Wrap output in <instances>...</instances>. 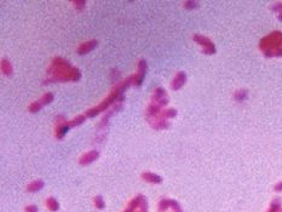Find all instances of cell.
<instances>
[{
	"label": "cell",
	"instance_id": "d6986e66",
	"mask_svg": "<svg viewBox=\"0 0 282 212\" xmlns=\"http://www.w3.org/2000/svg\"><path fill=\"white\" fill-rule=\"evenodd\" d=\"M74 5L76 6V9H78V10H81V9H82V7L86 5V1H75V3H74Z\"/></svg>",
	"mask_w": 282,
	"mask_h": 212
},
{
	"label": "cell",
	"instance_id": "52a82bcc",
	"mask_svg": "<svg viewBox=\"0 0 282 212\" xmlns=\"http://www.w3.org/2000/svg\"><path fill=\"white\" fill-rule=\"evenodd\" d=\"M150 124H151V126L155 127V129H165V127H168V125H170L168 121H166L165 119H161V118H159L156 121L150 123Z\"/></svg>",
	"mask_w": 282,
	"mask_h": 212
},
{
	"label": "cell",
	"instance_id": "7a4b0ae2",
	"mask_svg": "<svg viewBox=\"0 0 282 212\" xmlns=\"http://www.w3.org/2000/svg\"><path fill=\"white\" fill-rule=\"evenodd\" d=\"M138 74L131 77L132 78V83L134 85H139L140 83L143 81L144 79V75H145V72H147V62L144 60H140L139 63H138Z\"/></svg>",
	"mask_w": 282,
	"mask_h": 212
},
{
	"label": "cell",
	"instance_id": "ffe728a7",
	"mask_svg": "<svg viewBox=\"0 0 282 212\" xmlns=\"http://www.w3.org/2000/svg\"><path fill=\"white\" fill-rule=\"evenodd\" d=\"M97 206H98V207H103V204H102V201H101V198H97Z\"/></svg>",
	"mask_w": 282,
	"mask_h": 212
},
{
	"label": "cell",
	"instance_id": "277c9868",
	"mask_svg": "<svg viewBox=\"0 0 282 212\" xmlns=\"http://www.w3.org/2000/svg\"><path fill=\"white\" fill-rule=\"evenodd\" d=\"M185 73H183V72H179L177 75H176V78L173 79V81H172V89L173 90H178L184 83H185Z\"/></svg>",
	"mask_w": 282,
	"mask_h": 212
},
{
	"label": "cell",
	"instance_id": "8992f818",
	"mask_svg": "<svg viewBox=\"0 0 282 212\" xmlns=\"http://www.w3.org/2000/svg\"><path fill=\"white\" fill-rule=\"evenodd\" d=\"M69 123H62V124H58V127H57V137L58 138H62L64 135H65V132L68 131V129H69Z\"/></svg>",
	"mask_w": 282,
	"mask_h": 212
},
{
	"label": "cell",
	"instance_id": "7402d4cb",
	"mask_svg": "<svg viewBox=\"0 0 282 212\" xmlns=\"http://www.w3.org/2000/svg\"><path fill=\"white\" fill-rule=\"evenodd\" d=\"M27 210H28L29 212H36V208H35V207H33V206H32V207H28Z\"/></svg>",
	"mask_w": 282,
	"mask_h": 212
},
{
	"label": "cell",
	"instance_id": "5bb4252c",
	"mask_svg": "<svg viewBox=\"0 0 282 212\" xmlns=\"http://www.w3.org/2000/svg\"><path fill=\"white\" fill-rule=\"evenodd\" d=\"M40 109H41V102H34L29 106V112H32V113H36Z\"/></svg>",
	"mask_w": 282,
	"mask_h": 212
},
{
	"label": "cell",
	"instance_id": "5b68a950",
	"mask_svg": "<svg viewBox=\"0 0 282 212\" xmlns=\"http://www.w3.org/2000/svg\"><path fill=\"white\" fill-rule=\"evenodd\" d=\"M163 98H166V91L163 90L162 87H157V89L155 90V92H154L153 102L156 103V102H159V101H161V100H163Z\"/></svg>",
	"mask_w": 282,
	"mask_h": 212
},
{
	"label": "cell",
	"instance_id": "44dd1931",
	"mask_svg": "<svg viewBox=\"0 0 282 212\" xmlns=\"http://www.w3.org/2000/svg\"><path fill=\"white\" fill-rule=\"evenodd\" d=\"M194 5H196V3H185V6L188 7V6H189V7H193Z\"/></svg>",
	"mask_w": 282,
	"mask_h": 212
},
{
	"label": "cell",
	"instance_id": "ba28073f",
	"mask_svg": "<svg viewBox=\"0 0 282 212\" xmlns=\"http://www.w3.org/2000/svg\"><path fill=\"white\" fill-rule=\"evenodd\" d=\"M1 68H3V73L5 75H11L12 74V67H11V63L7 60H3Z\"/></svg>",
	"mask_w": 282,
	"mask_h": 212
},
{
	"label": "cell",
	"instance_id": "9c48e42d",
	"mask_svg": "<svg viewBox=\"0 0 282 212\" xmlns=\"http://www.w3.org/2000/svg\"><path fill=\"white\" fill-rule=\"evenodd\" d=\"M176 115H177V110L173 109V108H170V109H166V110L161 112L160 118H161V119H167V118H174Z\"/></svg>",
	"mask_w": 282,
	"mask_h": 212
},
{
	"label": "cell",
	"instance_id": "6da1fadb",
	"mask_svg": "<svg viewBox=\"0 0 282 212\" xmlns=\"http://www.w3.org/2000/svg\"><path fill=\"white\" fill-rule=\"evenodd\" d=\"M47 73L53 77L52 80H79L81 74L76 68H73L67 61L62 60L61 57H56L53 60V63L51 68L47 70Z\"/></svg>",
	"mask_w": 282,
	"mask_h": 212
},
{
	"label": "cell",
	"instance_id": "7c38bea8",
	"mask_svg": "<svg viewBox=\"0 0 282 212\" xmlns=\"http://www.w3.org/2000/svg\"><path fill=\"white\" fill-rule=\"evenodd\" d=\"M53 101V95L51 92H47V93H45V95L42 96V98H41V104H49V103H51Z\"/></svg>",
	"mask_w": 282,
	"mask_h": 212
},
{
	"label": "cell",
	"instance_id": "e0dca14e",
	"mask_svg": "<svg viewBox=\"0 0 282 212\" xmlns=\"http://www.w3.org/2000/svg\"><path fill=\"white\" fill-rule=\"evenodd\" d=\"M49 206H50V208H51V210H56V208L58 207L57 202H56L53 199H50V200H49Z\"/></svg>",
	"mask_w": 282,
	"mask_h": 212
},
{
	"label": "cell",
	"instance_id": "9a60e30c",
	"mask_svg": "<svg viewBox=\"0 0 282 212\" xmlns=\"http://www.w3.org/2000/svg\"><path fill=\"white\" fill-rule=\"evenodd\" d=\"M98 113H99V110H98L97 108H92V109H88V110H87L86 115H87L88 118H93V116H96Z\"/></svg>",
	"mask_w": 282,
	"mask_h": 212
},
{
	"label": "cell",
	"instance_id": "4fadbf2b",
	"mask_svg": "<svg viewBox=\"0 0 282 212\" xmlns=\"http://www.w3.org/2000/svg\"><path fill=\"white\" fill-rule=\"evenodd\" d=\"M85 121V115H79L78 118H75L74 120H72L69 123V125L70 126H76V125H80L81 123H84Z\"/></svg>",
	"mask_w": 282,
	"mask_h": 212
},
{
	"label": "cell",
	"instance_id": "8fae6325",
	"mask_svg": "<svg viewBox=\"0 0 282 212\" xmlns=\"http://www.w3.org/2000/svg\"><path fill=\"white\" fill-rule=\"evenodd\" d=\"M97 156H98L97 152H91V153L86 154V155L81 159V162H82V164H86V162H88V161H91V160H93V159H96Z\"/></svg>",
	"mask_w": 282,
	"mask_h": 212
},
{
	"label": "cell",
	"instance_id": "3957f363",
	"mask_svg": "<svg viewBox=\"0 0 282 212\" xmlns=\"http://www.w3.org/2000/svg\"><path fill=\"white\" fill-rule=\"evenodd\" d=\"M97 45H98V41H97V40H91V41H87V42H85V44L80 45V48H79L78 52H79L80 55H85V54H87V52H90L91 50H93V49H95Z\"/></svg>",
	"mask_w": 282,
	"mask_h": 212
},
{
	"label": "cell",
	"instance_id": "2e32d148",
	"mask_svg": "<svg viewBox=\"0 0 282 212\" xmlns=\"http://www.w3.org/2000/svg\"><path fill=\"white\" fill-rule=\"evenodd\" d=\"M144 177L149 181H154V182H160V178L157 176H154V175H149V173H145Z\"/></svg>",
	"mask_w": 282,
	"mask_h": 212
},
{
	"label": "cell",
	"instance_id": "ac0fdd59",
	"mask_svg": "<svg viewBox=\"0 0 282 212\" xmlns=\"http://www.w3.org/2000/svg\"><path fill=\"white\" fill-rule=\"evenodd\" d=\"M42 187V183L41 182H34V185L33 187H29V189L33 190V189H40V188Z\"/></svg>",
	"mask_w": 282,
	"mask_h": 212
},
{
	"label": "cell",
	"instance_id": "30bf717a",
	"mask_svg": "<svg viewBox=\"0 0 282 212\" xmlns=\"http://www.w3.org/2000/svg\"><path fill=\"white\" fill-rule=\"evenodd\" d=\"M160 106H157L156 103H153V104H150L149 106V108H148V115L149 116H155L159 112H160Z\"/></svg>",
	"mask_w": 282,
	"mask_h": 212
}]
</instances>
